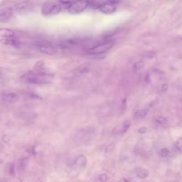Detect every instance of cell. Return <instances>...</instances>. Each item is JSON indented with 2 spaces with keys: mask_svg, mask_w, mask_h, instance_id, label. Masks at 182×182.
<instances>
[{
  "mask_svg": "<svg viewBox=\"0 0 182 182\" xmlns=\"http://www.w3.org/2000/svg\"><path fill=\"white\" fill-rule=\"evenodd\" d=\"M21 80L24 83L34 85H46L51 83V76L46 73H29L21 76Z\"/></svg>",
  "mask_w": 182,
  "mask_h": 182,
  "instance_id": "obj_1",
  "label": "cell"
},
{
  "mask_svg": "<svg viewBox=\"0 0 182 182\" xmlns=\"http://www.w3.org/2000/svg\"><path fill=\"white\" fill-rule=\"evenodd\" d=\"M27 6L28 4L23 2V3L16 4V5L11 6V7L0 9V22L4 23L8 21L10 19H12V17L14 16L15 13L24 9L27 8Z\"/></svg>",
  "mask_w": 182,
  "mask_h": 182,
  "instance_id": "obj_2",
  "label": "cell"
},
{
  "mask_svg": "<svg viewBox=\"0 0 182 182\" xmlns=\"http://www.w3.org/2000/svg\"><path fill=\"white\" fill-rule=\"evenodd\" d=\"M88 5L89 2L87 0H78L70 4L68 6V11L71 14H78L86 9Z\"/></svg>",
  "mask_w": 182,
  "mask_h": 182,
  "instance_id": "obj_3",
  "label": "cell"
},
{
  "mask_svg": "<svg viewBox=\"0 0 182 182\" xmlns=\"http://www.w3.org/2000/svg\"><path fill=\"white\" fill-rule=\"evenodd\" d=\"M36 46L41 52L47 55H54L57 53L56 48L50 43L40 41L36 43Z\"/></svg>",
  "mask_w": 182,
  "mask_h": 182,
  "instance_id": "obj_4",
  "label": "cell"
},
{
  "mask_svg": "<svg viewBox=\"0 0 182 182\" xmlns=\"http://www.w3.org/2000/svg\"><path fill=\"white\" fill-rule=\"evenodd\" d=\"M114 41H110L105 42L104 44L98 45V46H94L93 48L88 50V53L93 55H98V54H102V53H105L107 51L110 50L114 45Z\"/></svg>",
  "mask_w": 182,
  "mask_h": 182,
  "instance_id": "obj_5",
  "label": "cell"
},
{
  "mask_svg": "<svg viewBox=\"0 0 182 182\" xmlns=\"http://www.w3.org/2000/svg\"><path fill=\"white\" fill-rule=\"evenodd\" d=\"M98 9H99L100 12H101L105 14H111L116 11L117 8L115 4L110 3H104L100 4L99 7H98Z\"/></svg>",
  "mask_w": 182,
  "mask_h": 182,
  "instance_id": "obj_6",
  "label": "cell"
},
{
  "mask_svg": "<svg viewBox=\"0 0 182 182\" xmlns=\"http://www.w3.org/2000/svg\"><path fill=\"white\" fill-rule=\"evenodd\" d=\"M19 95L18 93L11 92V93H4L2 95V100L4 102H8V103H14L19 100Z\"/></svg>",
  "mask_w": 182,
  "mask_h": 182,
  "instance_id": "obj_7",
  "label": "cell"
},
{
  "mask_svg": "<svg viewBox=\"0 0 182 182\" xmlns=\"http://www.w3.org/2000/svg\"><path fill=\"white\" fill-rule=\"evenodd\" d=\"M130 125H131V123L130 120L124 121L120 126L115 128V130H117V131H113L112 134H114L115 133L116 134H124L129 130Z\"/></svg>",
  "mask_w": 182,
  "mask_h": 182,
  "instance_id": "obj_8",
  "label": "cell"
},
{
  "mask_svg": "<svg viewBox=\"0 0 182 182\" xmlns=\"http://www.w3.org/2000/svg\"><path fill=\"white\" fill-rule=\"evenodd\" d=\"M0 41L4 44L10 45V46H15V47H19V44H20V43H19L18 39L15 38V36H13V37H10V38H4V39L1 40Z\"/></svg>",
  "mask_w": 182,
  "mask_h": 182,
  "instance_id": "obj_9",
  "label": "cell"
},
{
  "mask_svg": "<svg viewBox=\"0 0 182 182\" xmlns=\"http://www.w3.org/2000/svg\"><path fill=\"white\" fill-rule=\"evenodd\" d=\"M14 31L9 29H0V41L4 38H10L14 36Z\"/></svg>",
  "mask_w": 182,
  "mask_h": 182,
  "instance_id": "obj_10",
  "label": "cell"
},
{
  "mask_svg": "<svg viewBox=\"0 0 182 182\" xmlns=\"http://www.w3.org/2000/svg\"><path fill=\"white\" fill-rule=\"evenodd\" d=\"M74 164L79 166H85L87 164V158L85 156L81 155H79L75 160Z\"/></svg>",
  "mask_w": 182,
  "mask_h": 182,
  "instance_id": "obj_11",
  "label": "cell"
},
{
  "mask_svg": "<svg viewBox=\"0 0 182 182\" xmlns=\"http://www.w3.org/2000/svg\"><path fill=\"white\" fill-rule=\"evenodd\" d=\"M149 112V109L146 108V109H142V110H139L135 113L134 115V118L135 119H142L144 118L148 115Z\"/></svg>",
  "mask_w": 182,
  "mask_h": 182,
  "instance_id": "obj_12",
  "label": "cell"
},
{
  "mask_svg": "<svg viewBox=\"0 0 182 182\" xmlns=\"http://www.w3.org/2000/svg\"><path fill=\"white\" fill-rule=\"evenodd\" d=\"M149 174V171L147 170H145V169H141L137 173V177H138L139 179H146L147 177H148Z\"/></svg>",
  "mask_w": 182,
  "mask_h": 182,
  "instance_id": "obj_13",
  "label": "cell"
},
{
  "mask_svg": "<svg viewBox=\"0 0 182 182\" xmlns=\"http://www.w3.org/2000/svg\"><path fill=\"white\" fill-rule=\"evenodd\" d=\"M61 9H62V7L60 4L54 3L52 9H51L50 14H49V16H53V15L59 14V13L61 12Z\"/></svg>",
  "mask_w": 182,
  "mask_h": 182,
  "instance_id": "obj_14",
  "label": "cell"
},
{
  "mask_svg": "<svg viewBox=\"0 0 182 182\" xmlns=\"http://www.w3.org/2000/svg\"><path fill=\"white\" fill-rule=\"evenodd\" d=\"M28 164V159L27 158H23V159H21L19 161V170H24Z\"/></svg>",
  "mask_w": 182,
  "mask_h": 182,
  "instance_id": "obj_15",
  "label": "cell"
},
{
  "mask_svg": "<svg viewBox=\"0 0 182 182\" xmlns=\"http://www.w3.org/2000/svg\"><path fill=\"white\" fill-rule=\"evenodd\" d=\"M170 149L168 148H166V147H164V148H162L160 149L159 152V155L161 157H163V158H165V157H167L169 155H170Z\"/></svg>",
  "mask_w": 182,
  "mask_h": 182,
  "instance_id": "obj_16",
  "label": "cell"
},
{
  "mask_svg": "<svg viewBox=\"0 0 182 182\" xmlns=\"http://www.w3.org/2000/svg\"><path fill=\"white\" fill-rule=\"evenodd\" d=\"M175 149L178 153H182V137L178 139L175 144Z\"/></svg>",
  "mask_w": 182,
  "mask_h": 182,
  "instance_id": "obj_17",
  "label": "cell"
},
{
  "mask_svg": "<svg viewBox=\"0 0 182 182\" xmlns=\"http://www.w3.org/2000/svg\"><path fill=\"white\" fill-rule=\"evenodd\" d=\"M145 63L142 61H139L137 62H136L133 65V68L135 70H138L142 69V68L144 67Z\"/></svg>",
  "mask_w": 182,
  "mask_h": 182,
  "instance_id": "obj_18",
  "label": "cell"
},
{
  "mask_svg": "<svg viewBox=\"0 0 182 182\" xmlns=\"http://www.w3.org/2000/svg\"><path fill=\"white\" fill-rule=\"evenodd\" d=\"M157 123L160 124V125H164V124H166V123H167V119H166L165 117L159 116L157 117Z\"/></svg>",
  "mask_w": 182,
  "mask_h": 182,
  "instance_id": "obj_19",
  "label": "cell"
},
{
  "mask_svg": "<svg viewBox=\"0 0 182 182\" xmlns=\"http://www.w3.org/2000/svg\"><path fill=\"white\" fill-rule=\"evenodd\" d=\"M115 148V144L114 143H112V144H110L108 145H107L105 147V152L106 153H110L113 151V149Z\"/></svg>",
  "mask_w": 182,
  "mask_h": 182,
  "instance_id": "obj_20",
  "label": "cell"
},
{
  "mask_svg": "<svg viewBox=\"0 0 182 182\" xmlns=\"http://www.w3.org/2000/svg\"><path fill=\"white\" fill-rule=\"evenodd\" d=\"M99 180L101 182H107L108 181V176L106 174H101L99 176Z\"/></svg>",
  "mask_w": 182,
  "mask_h": 182,
  "instance_id": "obj_21",
  "label": "cell"
},
{
  "mask_svg": "<svg viewBox=\"0 0 182 182\" xmlns=\"http://www.w3.org/2000/svg\"><path fill=\"white\" fill-rule=\"evenodd\" d=\"M158 103H159V99L157 98V99H155L153 100L152 101H151L150 103H149V107H150V108H152V107L157 105Z\"/></svg>",
  "mask_w": 182,
  "mask_h": 182,
  "instance_id": "obj_22",
  "label": "cell"
},
{
  "mask_svg": "<svg viewBox=\"0 0 182 182\" xmlns=\"http://www.w3.org/2000/svg\"><path fill=\"white\" fill-rule=\"evenodd\" d=\"M147 132V127H140V129H138V132L140 134H145L146 133V132Z\"/></svg>",
  "mask_w": 182,
  "mask_h": 182,
  "instance_id": "obj_23",
  "label": "cell"
},
{
  "mask_svg": "<svg viewBox=\"0 0 182 182\" xmlns=\"http://www.w3.org/2000/svg\"><path fill=\"white\" fill-rule=\"evenodd\" d=\"M9 171V174L11 175H14L15 171H14V164H11Z\"/></svg>",
  "mask_w": 182,
  "mask_h": 182,
  "instance_id": "obj_24",
  "label": "cell"
},
{
  "mask_svg": "<svg viewBox=\"0 0 182 182\" xmlns=\"http://www.w3.org/2000/svg\"><path fill=\"white\" fill-rule=\"evenodd\" d=\"M167 90H168V85H167V84L164 83V84L162 85V88H161V92H162V93H165V92H166V91H167Z\"/></svg>",
  "mask_w": 182,
  "mask_h": 182,
  "instance_id": "obj_25",
  "label": "cell"
},
{
  "mask_svg": "<svg viewBox=\"0 0 182 182\" xmlns=\"http://www.w3.org/2000/svg\"><path fill=\"white\" fill-rule=\"evenodd\" d=\"M2 140H3V141L4 142L7 143L10 141V137L8 135H4L3 138H2Z\"/></svg>",
  "mask_w": 182,
  "mask_h": 182,
  "instance_id": "obj_26",
  "label": "cell"
},
{
  "mask_svg": "<svg viewBox=\"0 0 182 182\" xmlns=\"http://www.w3.org/2000/svg\"><path fill=\"white\" fill-rule=\"evenodd\" d=\"M108 2L110 4H116L120 3V2H121V0H108Z\"/></svg>",
  "mask_w": 182,
  "mask_h": 182,
  "instance_id": "obj_27",
  "label": "cell"
},
{
  "mask_svg": "<svg viewBox=\"0 0 182 182\" xmlns=\"http://www.w3.org/2000/svg\"><path fill=\"white\" fill-rule=\"evenodd\" d=\"M123 182H130V181H129V180H127V179L124 178V179H123Z\"/></svg>",
  "mask_w": 182,
  "mask_h": 182,
  "instance_id": "obj_28",
  "label": "cell"
},
{
  "mask_svg": "<svg viewBox=\"0 0 182 182\" xmlns=\"http://www.w3.org/2000/svg\"><path fill=\"white\" fill-rule=\"evenodd\" d=\"M4 162V161H3V159H1V158H0V164H2Z\"/></svg>",
  "mask_w": 182,
  "mask_h": 182,
  "instance_id": "obj_29",
  "label": "cell"
},
{
  "mask_svg": "<svg viewBox=\"0 0 182 182\" xmlns=\"http://www.w3.org/2000/svg\"><path fill=\"white\" fill-rule=\"evenodd\" d=\"M172 182H179V181H172Z\"/></svg>",
  "mask_w": 182,
  "mask_h": 182,
  "instance_id": "obj_30",
  "label": "cell"
}]
</instances>
